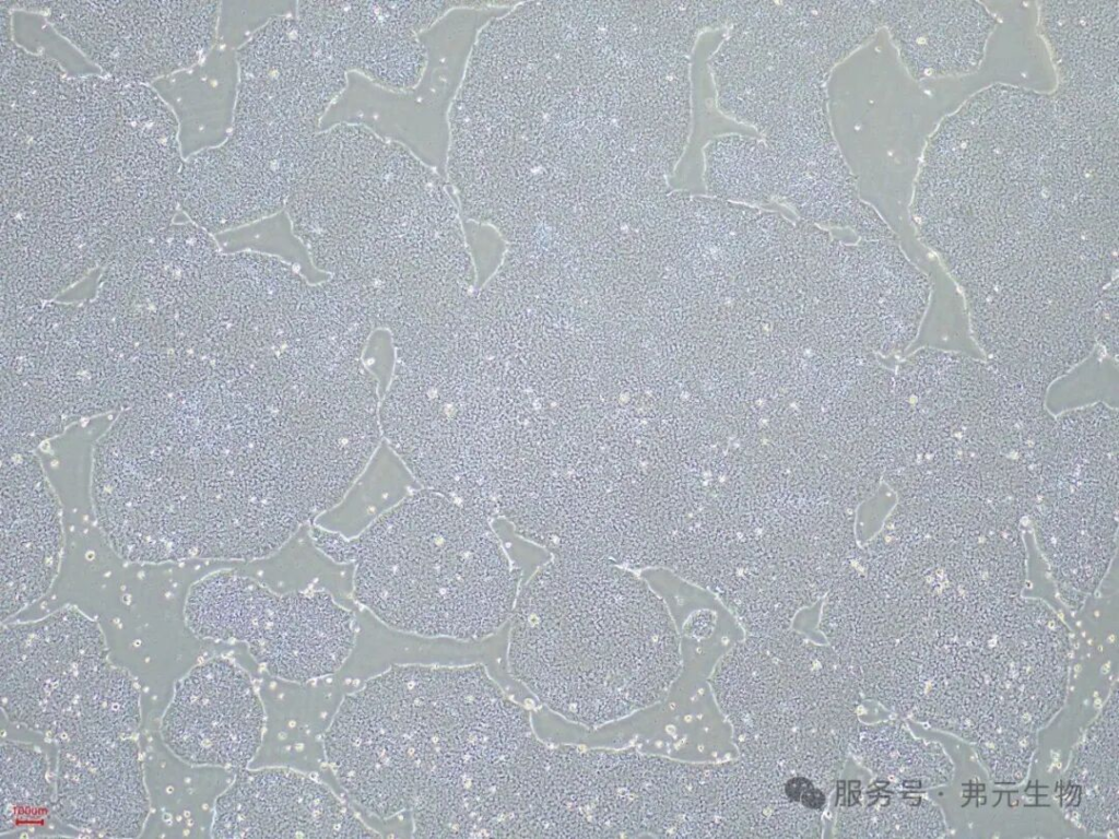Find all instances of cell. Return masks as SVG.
I'll return each instance as SVG.
<instances>
[{
	"mask_svg": "<svg viewBox=\"0 0 1119 839\" xmlns=\"http://www.w3.org/2000/svg\"><path fill=\"white\" fill-rule=\"evenodd\" d=\"M664 757L634 748L558 745L546 767L547 838H659Z\"/></svg>",
	"mask_w": 1119,
	"mask_h": 839,
	"instance_id": "cell-12",
	"label": "cell"
},
{
	"mask_svg": "<svg viewBox=\"0 0 1119 839\" xmlns=\"http://www.w3.org/2000/svg\"><path fill=\"white\" fill-rule=\"evenodd\" d=\"M849 758L871 778L899 790H923L951 782L954 765L934 741L917 737L902 717L859 722Z\"/></svg>",
	"mask_w": 1119,
	"mask_h": 839,
	"instance_id": "cell-25",
	"label": "cell"
},
{
	"mask_svg": "<svg viewBox=\"0 0 1119 839\" xmlns=\"http://www.w3.org/2000/svg\"><path fill=\"white\" fill-rule=\"evenodd\" d=\"M488 517L421 488L358 535L310 524L314 545L353 564V598L382 624L424 638L480 641L509 622L521 571Z\"/></svg>",
	"mask_w": 1119,
	"mask_h": 839,
	"instance_id": "cell-7",
	"label": "cell"
},
{
	"mask_svg": "<svg viewBox=\"0 0 1119 839\" xmlns=\"http://www.w3.org/2000/svg\"><path fill=\"white\" fill-rule=\"evenodd\" d=\"M1118 412L1104 402L1056 416L1029 511L1062 602L1079 611L1116 552Z\"/></svg>",
	"mask_w": 1119,
	"mask_h": 839,
	"instance_id": "cell-10",
	"label": "cell"
},
{
	"mask_svg": "<svg viewBox=\"0 0 1119 839\" xmlns=\"http://www.w3.org/2000/svg\"><path fill=\"white\" fill-rule=\"evenodd\" d=\"M140 689L111 661L101 671L50 741L59 745L133 737L141 724Z\"/></svg>",
	"mask_w": 1119,
	"mask_h": 839,
	"instance_id": "cell-27",
	"label": "cell"
},
{
	"mask_svg": "<svg viewBox=\"0 0 1119 839\" xmlns=\"http://www.w3.org/2000/svg\"><path fill=\"white\" fill-rule=\"evenodd\" d=\"M1118 1L1038 2V28L1058 87L1118 101Z\"/></svg>",
	"mask_w": 1119,
	"mask_h": 839,
	"instance_id": "cell-22",
	"label": "cell"
},
{
	"mask_svg": "<svg viewBox=\"0 0 1119 839\" xmlns=\"http://www.w3.org/2000/svg\"><path fill=\"white\" fill-rule=\"evenodd\" d=\"M509 623L511 676L585 728L660 702L682 670L664 600L637 571L602 559L551 554L520 587Z\"/></svg>",
	"mask_w": 1119,
	"mask_h": 839,
	"instance_id": "cell-5",
	"label": "cell"
},
{
	"mask_svg": "<svg viewBox=\"0 0 1119 839\" xmlns=\"http://www.w3.org/2000/svg\"><path fill=\"white\" fill-rule=\"evenodd\" d=\"M353 613L321 590L278 593L258 642L248 650L271 676L305 684L334 674L355 646Z\"/></svg>",
	"mask_w": 1119,
	"mask_h": 839,
	"instance_id": "cell-20",
	"label": "cell"
},
{
	"mask_svg": "<svg viewBox=\"0 0 1119 839\" xmlns=\"http://www.w3.org/2000/svg\"><path fill=\"white\" fill-rule=\"evenodd\" d=\"M231 122L313 140L348 85L345 73L296 16L274 15L235 50Z\"/></svg>",
	"mask_w": 1119,
	"mask_h": 839,
	"instance_id": "cell-14",
	"label": "cell"
},
{
	"mask_svg": "<svg viewBox=\"0 0 1119 839\" xmlns=\"http://www.w3.org/2000/svg\"><path fill=\"white\" fill-rule=\"evenodd\" d=\"M716 623V615L711 611H697L685 622L684 634L693 638H706L712 630Z\"/></svg>",
	"mask_w": 1119,
	"mask_h": 839,
	"instance_id": "cell-30",
	"label": "cell"
},
{
	"mask_svg": "<svg viewBox=\"0 0 1119 839\" xmlns=\"http://www.w3.org/2000/svg\"><path fill=\"white\" fill-rule=\"evenodd\" d=\"M39 15L99 74L153 85L199 64L217 45L219 1H1Z\"/></svg>",
	"mask_w": 1119,
	"mask_h": 839,
	"instance_id": "cell-11",
	"label": "cell"
},
{
	"mask_svg": "<svg viewBox=\"0 0 1119 839\" xmlns=\"http://www.w3.org/2000/svg\"><path fill=\"white\" fill-rule=\"evenodd\" d=\"M1118 127L994 84L928 139L909 213L947 274L1025 287L1118 251Z\"/></svg>",
	"mask_w": 1119,
	"mask_h": 839,
	"instance_id": "cell-3",
	"label": "cell"
},
{
	"mask_svg": "<svg viewBox=\"0 0 1119 839\" xmlns=\"http://www.w3.org/2000/svg\"><path fill=\"white\" fill-rule=\"evenodd\" d=\"M1 35V262L64 291L174 223L184 154L152 85L62 64Z\"/></svg>",
	"mask_w": 1119,
	"mask_h": 839,
	"instance_id": "cell-2",
	"label": "cell"
},
{
	"mask_svg": "<svg viewBox=\"0 0 1119 839\" xmlns=\"http://www.w3.org/2000/svg\"><path fill=\"white\" fill-rule=\"evenodd\" d=\"M837 804V838L940 837L946 831L942 812L929 799L873 778L864 790L847 793Z\"/></svg>",
	"mask_w": 1119,
	"mask_h": 839,
	"instance_id": "cell-26",
	"label": "cell"
},
{
	"mask_svg": "<svg viewBox=\"0 0 1119 839\" xmlns=\"http://www.w3.org/2000/svg\"><path fill=\"white\" fill-rule=\"evenodd\" d=\"M212 838H378L327 784L286 767L236 771L214 803Z\"/></svg>",
	"mask_w": 1119,
	"mask_h": 839,
	"instance_id": "cell-17",
	"label": "cell"
},
{
	"mask_svg": "<svg viewBox=\"0 0 1119 839\" xmlns=\"http://www.w3.org/2000/svg\"><path fill=\"white\" fill-rule=\"evenodd\" d=\"M983 358L937 348L912 382L908 439L914 464L941 497L1014 499L1032 478L1055 415Z\"/></svg>",
	"mask_w": 1119,
	"mask_h": 839,
	"instance_id": "cell-9",
	"label": "cell"
},
{
	"mask_svg": "<svg viewBox=\"0 0 1119 839\" xmlns=\"http://www.w3.org/2000/svg\"><path fill=\"white\" fill-rule=\"evenodd\" d=\"M446 178L357 122L314 139L285 205L311 264L353 288L392 346L468 302L471 260Z\"/></svg>",
	"mask_w": 1119,
	"mask_h": 839,
	"instance_id": "cell-4",
	"label": "cell"
},
{
	"mask_svg": "<svg viewBox=\"0 0 1119 839\" xmlns=\"http://www.w3.org/2000/svg\"><path fill=\"white\" fill-rule=\"evenodd\" d=\"M55 782L46 754L36 745L1 744V834L44 825L54 815Z\"/></svg>",
	"mask_w": 1119,
	"mask_h": 839,
	"instance_id": "cell-28",
	"label": "cell"
},
{
	"mask_svg": "<svg viewBox=\"0 0 1119 839\" xmlns=\"http://www.w3.org/2000/svg\"><path fill=\"white\" fill-rule=\"evenodd\" d=\"M1059 805L1073 824L1091 834L1118 830V689L1075 744L1057 784Z\"/></svg>",
	"mask_w": 1119,
	"mask_h": 839,
	"instance_id": "cell-23",
	"label": "cell"
},
{
	"mask_svg": "<svg viewBox=\"0 0 1119 839\" xmlns=\"http://www.w3.org/2000/svg\"><path fill=\"white\" fill-rule=\"evenodd\" d=\"M517 704L480 663L392 664L340 704L323 736L348 796L388 819L474 794L507 760Z\"/></svg>",
	"mask_w": 1119,
	"mask_h": 839,
	"instance_id": "cell-6",
	"label": "cell"
},
{
	"mask_svg": "<svg viewBox=\"0 0 1119 839\" xmlns=\"http://www.w3.org/2000/svg\"><path fill=\"white\" fill-rule=\"evenodd\" d=\"M455 8L458 2L298 1L295 16L345 73L409 93L427 66L419 35Z\"/></svg>",
	"mask_w": 1119,
	"mask_h": 839,
	"instance_id": "cell-15",
	"label": "cell"
},
{
	"mask_svg": "<svg viewBox=\"0 0 1119 839\" xmlns=\"http://www.w3.org/2000/svg\"><path fill=\"white\" fill-rule=\"evenodd\" d=\"M266 720L248 672L229 658L213 657L176 682L160 733L168 751L189 766L237 771L257 755Z\"/></svg>",
	"mask_w": 1119,
	"mask_h": 839,
	"instance_id": "cell-16",
	"label": "cell"
},
{
	"mask_svg": "<svg viewBox=\"0 0 1119 839\" xmlns=\"http://www.w3.org/2000/svg\"><path fill=\"white\" fill-rule=\"evenodd\" d=\"M708 684L738 756L835 792L863 697L827 643L792 628L745 635L719 659Z\"/></svg>",
	"mask_w": 1119,
	"mask_h": 839,
	"instance_id": "cell-8",
	"label": "cell"
},
{
	"mask_svg": "<svg viewBox=\"0 0 1119 839\" xmlns=\"http://www.w3.org/2000/svg\"><path fill=\"white\" fill-rule=\"evenodd\" d=\"M1119 287L1118 279L1100 294L1094 311V334L1096 348L1108 358L1118 361L1119 341Z\"/></svg>",
	"mask_w": 1119,
	"mask_h": 839,
	"instance_id": "cell-29",
	"label": "cell"
},
{
	"mask_svg": "<svg viewBox=\"0 0 1119 839\" xmlns=\"http://www.w3.org/2000/svg\"><path fill=\"white\" fill-rule=\"evenodd\" d=\"M64 547L62 507L34 451L1 456V622L43 598Z\"/></svg>",
	"mask_w": 1119,
	"mask_h": 839,
	"instance_id": "cell-18",
	"label": "cell"
},
{
	"mask_svg": "<svg viewBox=\"0 0 1119 839\" xmlns=\"http://www.w3.org/2000/svg\"><path fill=\"white\" fill-rule=\"evenodd\" d=\"M881 20L917 81L977 71L998 23L977 1H884Z\"/></svg>",
	"mask_w": 1119,
	"mask_h": 839,
	"instance_id": "cell-21",
	"label": "cell"
},
{
	"mask_svg": "<svg viewBox=\"0 0 1119 839\" xmlns=\"http://www.w3.org/2000/svg\"><path fill=\"white\" fill-rule=\"evenodd\" d=\"M694 42L673 2L538 1L488 21L448 110L446 180L508 240L669 190Z\"/></svg>",
	"mask_w": 1119,
	"mask_h": 839,
	"instance_id": "cell-1",
	"label": "cell"
},
{
	"mask_svg": "<svg viewBox=\"0 0 1119 839\" xmlns=\"http://www.w3.org/2000/svg\"><path fill=\"white\" fill-rule=\"evenodd\" d=\"M150 814L143 761L133 737L58 746L54 816L96 837L137 838Z\"/></svg>",
	"mask_w": 1119,
	"mask_h": 839,
	"instance_id": "cell-19",
	"label": "cell"
},
{
	"mask_svg": "<svg viewBox=\"0 0 1119 839\" xmlns=\"http://www.w3.org/2000/svg\"><path fill=\"white\" fill-rule=\"evenodd\" d=\"M110 662L98 622L74 605L31 622L3 624L0 699L4 716L51 740Z\"/></svg>",
	"mask_w": 1119,
	"mask_h": 839,
	"instance_id": "cell-13",
	"label": "cell"
},
{
	"mask_svg": "<svg viewBox=\"0 0 1119 839\" xmlns=\"http://www.w3.org/2000/svg\"><path fill=\"white\" fill-rule=\"evenodd\" d=\"M276 594L238 571L217 570L189 588L185 623L200 639L243 642L249 649L257 642Z\"/></svg>",
	"mask_w": 1119,
	"mask_h": 839,
	"instance_id": "cell-24",
	"label": "cell"
}]
</instances>
